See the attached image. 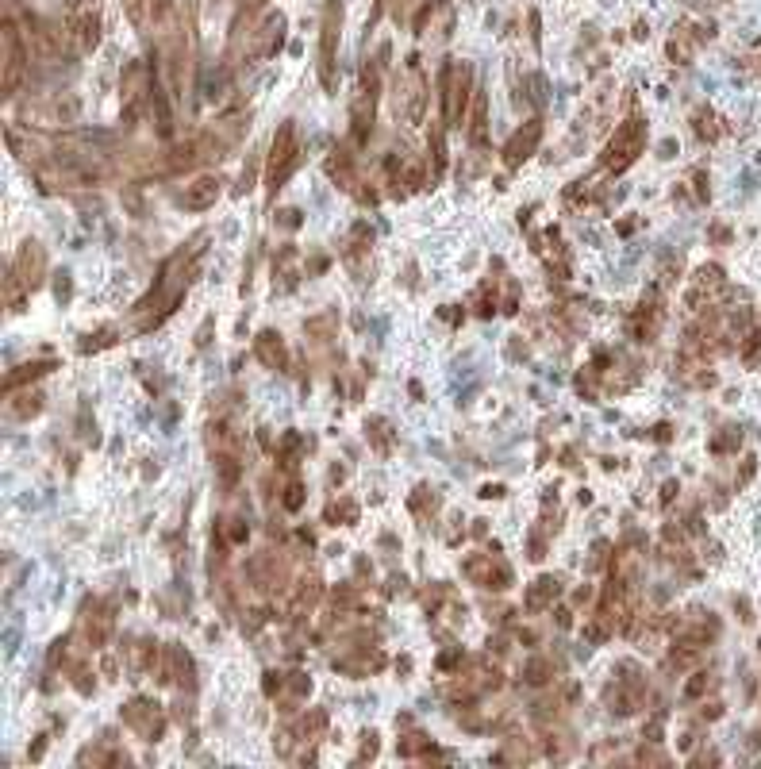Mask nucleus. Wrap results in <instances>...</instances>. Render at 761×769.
Instances as JSON below:
<instances>
[{"label": "nucleus", "mask_w": 761, "mask_h": 769, "mask_svg": "<svg viewBox=\"0 0 761 769\" xmlns=\"http://www.w3.org/2000/svg\"><path fill=\"white\" fill-rule=\"evenodd\" d=\"M262 4H266V0H243V16H254Z\"/></svg>", "instance_id": "nucleus-8"}, {"label": "nucleus", "mask_w": 761, "mask_h": 769, "mask_svg": "<svg viewBox=\"0 0 761 769\" xmlns=\"http://www.w3.org/2000/svg\"><path fill=\"white\" fill-rule=\"evenodd\" d=\"M466 100H469V70L458 66V62H446V66H442V112H446L450 124L462 120Z\"/></svg>", "instance_id": "nucleus-3"}, {"label": "nucleus", "mask_w": 761, "mask_h": 769, "mask_svg": "<svg viewBox=\"0 0 761 769\" xmlns=\"http://www.w3.org/2000/svg\"><path fill=\"white\" fill-rule=\"evenodd\" d=\"M642 143H646V124H642V120H627V124L619 127L612 139H608L604 166H612V170H627V166L635 162V154L642 150Z\"/></svg>", "instance_id": "nucleus-1"}, {"label": "nucleus", "mask_w": 761, "mask_h": 769, "mask_svg": "<svg viewBox=\"0 0 761 769\" xmlns=\"http://www.w3.org/2000/svg\"><path fill=\"white\" fill-rule=\"evenodd\" d=\"M339 27H343V0H327L320 35V77L323 85H335V50H339Z\"/></svg>", "instance_id": "nucleus-2"}, {"label": "nucleus", "mask_w": 761, "mask_h": 769, "mask_svg": "<svg viewBox=\"0 0 761 769\" xmlns=\"http://www.w3.org/2000/svg\"><path fill=\"white\" fill-rule=\"evenodd\" d=\"M216 185H220L216 177H200L197 185H193V189H189V193L181 197V204H185V208H208V204L216 200V193H220Z\"/></svg>", "instance_id": "nucleus-5"}, {"label": "nucleus", "mask_w": 761, "mask_h": 769, "mask_svg": "<svg viewBox=\"0 0 761 769\" xmlns=\"http://www.w3.org/2000/svg\"><path fill=\"white\" fill-rule=\"evenodd\" d=\"M485 120H489V108H485V97H477V108H473V131H469L473 143H485Z\"/></svg>", "instance_id": "nucleus-7"}, {"label": "nucleus", "mask_w": 761, "mask_h": 769, "mask_svg": "<svg viewBox=\"0 0 761 769\" xmlns=\"http://www.w3.org/2000/svg\"><path fill=\"white\" fill-rule=\"evenodd\" d=\"M281 27H285V20H281V16H273L270 24H266V35H262V43H258V54H262V58L281 47Z\"/></svg>", "instance_id": "nucleus-6"}, {"label": "nucleus", "mask_w": 761, "mask_h": 769, "mask_svg": "<svg viewBox=\"0 0 761 769\" xmlns=\"http://www.w3.org/2000/svg\"><path fill=\"white\" fill-rule=\"evenodd\" d=\"M539 139H542V124H539V120L523 124V127L516 131V139L508 143V162L516 166V162H523V158H531V150L539 147Z\"/></svg>", "instance_id": "nucleus-4"}]
</instances>
